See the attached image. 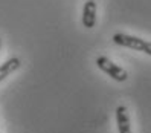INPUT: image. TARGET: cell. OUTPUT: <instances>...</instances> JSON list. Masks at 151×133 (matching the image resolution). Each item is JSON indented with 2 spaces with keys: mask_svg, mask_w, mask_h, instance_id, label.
Wrapping results in <instances>:
<instances>
[{
  "mask_svg": "<svg viewBox=\"0 0 151 133\" xmlns=\"http://www.w3.org/2000/svg\"><path fill=\"white\" fill-rule=\"evenodd\" d=\"M96 66L99 67L104 74H107L111 80H114V81L124 83V81H127V78H128L127 70L121 66H118L116 63H113L109 57H104V55L98 57L96 58Z\"/></svg>",
  "mask_w": 151,
  "mask_h": 133,
  "instance_id": "1",
  "label": "cell"
},
{
  "mask_svg": "<svg viewBox=\"0 0 151 133\" xmlns=\"http://www.w3.org/2000/svg\"><path fill=\"white\" fill-rule=\"evenodd\" d=\"M113 43H116L118 46H124V48H128L133 51H140L144 48V38H139L136 35H128V34H124V32H116L113 35Z\"/></svg>",
  "mask_w": 151,
  "mask_h": 133,
  "instance_id": "2",
  "label": "cell"
},
{
  "mask_svg": "<svg viewBox=\"0 0 151 133\" xmlns=\"http://www.w3.org/2000/svg\"><path fill=\"white\" fill-rule=\"evenodd\" d=\"M83 26L87 29L95 28L96 25V2L93 0H87L83 6V15H81Z\"/></svg>",
  "mask_w": 151,
  "mask_h": 133,
  "instance_id": "3",
  "label": "cell"
},
{
  "mask_svg": "<svg viewBox=\"0 0 151 133\" xmlns=\"http://www.w3.org/2000/svg\"><path fill=\"white\" fill-rule=\"evenodd\" d=\"M116 124H118V133H131L130 115L125 106H119L116 109Z\"/></svg>",
  "mask_w": 151,
  "mask_h": 133,
  "instance_id": "4",
  "label": "cell"
},
{
  "mask_svg": "<svg viewBox=\"0 0 151 133\" xmlns=\"http://www.w3.org/2000/svg\"><path fill=\"white\" fill-rule=\"evenodd\" d=\"M20 66H22V60L17 58V57H12L9 60H6L5 63L0 66V83H2L3 80H6L11 74H14L15 70H19Z\"/></svg>",
  "mask_w": 151,
  "mask_h": 133,
  "instance_id": "5",
  "label": "cell"
},
{
  "mask_svg": "<svg viewBox=\"0 0 151 133\" xmlns=\"http://www.w3.org/2000/svg\"><path fill=\"white\" fill-rule=\"evenodd\" d=\"M142 52H145L147 55H151V41H147L144 43V48H142Z\"/></svg>",
  "mask_w": 151,
  "mask_h": 133,
  "instance_id": "6",
  "label": "cell"
},
{
  "mask_svg": "<svg viewBox=\"0 0 151 133\" xmlns=\"http://www.w3.org/2000/svg\"><path fill=\"white\" fill-rule=\"evenodd\" d=\"M0 46H2V40H0Z\"/></svg>",
  "mask_w": 151,
  "mask_h": 133,
  "instance_id": "7",
  "label": "cell"
}]
</instances>
